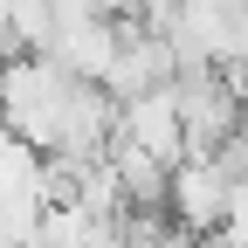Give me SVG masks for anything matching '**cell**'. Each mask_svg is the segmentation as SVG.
<instances>
[{"mask_svg":"<svg viewBox=\"0 0 248 248\" xmlns=\"http://www.w3.org/2000/svg\"><path fill=\"white\" fill-rule=\"evenodd\" d=\"M228 193H234V179L214 159H179L172 166V186H166V214H172V228H186V234H214L228 221Z\"/></svg>","mask_w":248,"mask_h":248,"instance_id":"cell-2","label":"cell"},{"mask_svg":"<svg viewBox=\"0 0 248 248\" xmlns=\"http://www.w3.org/2000/svg\"><path fill=\"white\" fill-rule=\"evenodd\" d=\"M110 138L152 152V159L172 172V166L186 159V145H179V110H172V83H166V90H145V97H131V104H117V131H110Z\"/></svg>","mask_w":248,"mask_h":248,"instance_id":"cell-3","label":"cell"},{"mask_svg":"<svg viewBox=\"0 0 248 248\" xmlns=\"http://www.w3.org/2000/svg\"><path fill=\"white\" fill-rule=\"evenodd\" d=\"M172 110H179V145L186 159H214L228 145V131L241 124V104L228 97V83L214 69H186L172 76Z\"/></svg>","mask_w":248,"mask_h":248,"instance_id":"cell-1","label":"cell"}]
</instances>
